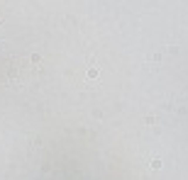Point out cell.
<instances>
[{
    "instance_id": "2",
    "label": "cell",
    "mask_w": 188,
    "mask_h": 180,
    "mask_svg": "<svg viewBox=\"0 0 188 180\" xmlns=\"http://www.w3.org/2000/svg\"><path fill=\"white\" fill-rule=\"evenodd\" d=\"M88 78H98V68H88Z\"/></svg>"
},
{
    "instance_id": "1",
    "label": "cell",
    "mask_w": 188,
    "mask_h": 180,
    "mask_svg": "<svg viewBox=\"0 0 188 180\" xmlns=\"http://www.w3.org/2000/svg\"><path fill=\"white\" fill-rule=\"evenodd\" d=\"M149 165H151L154 170H156V168H161V158H151V163H149Z\"/></svg>"
}]
</instances>
